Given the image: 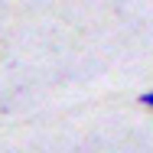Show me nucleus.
I'll list each match as a JSON object with an SVG mask.
<instances>
[{
  "label": "nucleus",
  "instance_id": "nucleus-1",
  "mask_svg": "<svg viewBox=\"0 0 153 153\" xmlns=\"http://www.w3.org/2000/svg\"><path fill=\"white\" fill-rule=\"evenodd\" d=\"M140 104H143V108H153V91H143V94H140Z\"/></svg>",
  "mask_w": 153,
  "mask_h": 153
}]
</instances>
